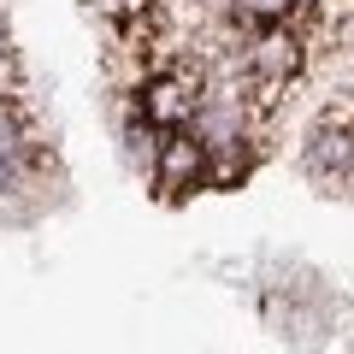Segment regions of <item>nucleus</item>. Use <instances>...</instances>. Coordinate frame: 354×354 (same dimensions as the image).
Instances as JSON below:
<instances>
[{
  "label": "nucleus",
  "instance_id": "1",
  "mask_svg": "<svg viewBox=\"0 0 354 354\" xmlns=\"http://www.w3.org/2000/svg\"><path fill=\"white\" fill-rule=\"evenodd\" d=\"M160 153H165V165H160V183H165V189H183V183L201 171V142L183 136V130H171Z\"/></svg>",
  "mask_w": 354,
  "mask_h": 354
}]
</instances>
